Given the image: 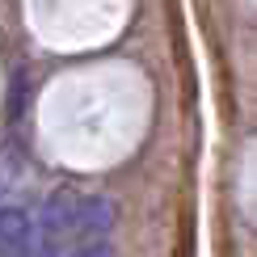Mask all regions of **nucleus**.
Segmentation results:
<instances>
[{"label": "nucleus", "instance_id": "obj_1", "mask_svg": "<svg viewBox=\"0 0 257 257\" xmlns=\"http://www.w3.org/2000/svg\"><path fill=\"white\" fill-rule=\"evenodd\" d=\"M114 207L97 194H55L34 215V257H110Z\"/></svg>", "mask_w": 257, "mask_h": 257}]
</instances>
